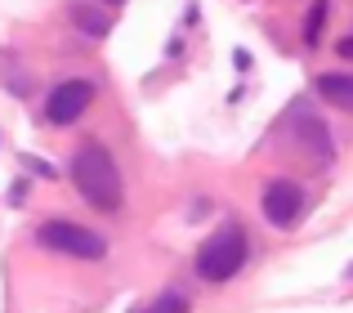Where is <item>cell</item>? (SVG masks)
I'll return each mask as SVG.
<instances>
[{
    "mask_svg": "<svg viewBox=\"0 0 353 313\" xmlns=\"http://www.w3.org/2000/svg\"><path fill=\"white\" fill-rule=\"evenodd\" d=\"M103 5H121V0H103Z\"/></svg>",
    "mask_w": 353,
    "mask_h": 313,
    "instance_id": "13",
    "label": "cell"
},
{
    "mask_svg": "<svg viewBox=\"0 0 353 313\" xmlns=\"http://www.w3.org/2000/svg\"><path fill=\"white\" fill-rule=\"evenodd\" d=\"M313 85H318V94L327 99V103H336L340 112H353V77L349 72H322Z\"/></svg>",
    "mask_w": 353,
    "mask_h": 313,
    "instance_id": "7",
    "label": "cell"
},
{
    "mask_svg": "<svg viewBox=\"0 0 353 313\" xmlns=\"http://www.w3.org/2000/svg\"><path fill=\"white\" fill-rule=\"evenodd\" d=\"M36 242L50 246V251H59V255H77V260H103L108 255L103 237L90 233V228H81V224H72V219H50V224H41Z\"/></svg>",
    "mask_w": 353,
    "mask_h": 313,
    "instance_id": "3",
    "label": "cell"
},
{
    "mask_svg": "<svg viewBox=\"0 0 353 313\" xmlns=\"http://www.w3.org/2000/svg\"><path fill=\"white\" fill-rule=\"evenodd\" d=\"M134 313H188V296L170 287V291H161L152 305H143V309H134Z\"/></svg>",
    "mask_w": 353,
    "mask_h": 313,
    "instance_id": "8",
    "label": "cell"
},
{
    "mask_svg": "<svg viewBox=\"0 0 353 313\" xmlns=\"http://www.w3.org/2000/svg\"><path fill=\"white\" fill-rule=\"evenodd\" d=\"M291 130L300 134V139L309 143L318 156H331V134H327V125H322L318 117H309V108H304V103L291 108Z\"/></svg>",
    "mask_w": 353,
    "mask_h": 313,
    "instance_id": "6",
    "label": "cell"
},
{
    "mask_svg": "<svg viewBox=\"0 0 353 313\" xmlns=\"http://www.w3.org/2000/svg\"><path fill=\"white\" fill-rule=\"evenodd\" d=\"M72 183L77 192L90 201L94 210H117L121 206V170L112 161V152L103 143H85L77 156H72Z\"/></svg>",
    "mask_w": 353,
    "mask_h": 313,
    "instance_id": "1",
    "label": "cell"
},
{
    "mask_svg": "<svg viewBox=\"0 0 353 313\" xmlns=\"http://www.w3.org/2000/svg\"><path fill=\"white\" fill-rule=\"evenodd\" d=\"M349 278H353V264H349Z\"/></svg>",
    "mask_w": 353,
    "mask_h": 313,
    "instance_id": "14",
    "label": "cell"
},
{
    "mask_svg": "<svg viewBox=\"0 0 353 313\" xmlns=\"http://www.w3.org/2000/svg\"><path fill=\"white\" fill-rule=\"evenodd\" d=\"M90 99H94V85H90V81H63V85H54L50 99H45V121L72 125L90 108Z\"/></svg>",
    "mask_w": 353,
    "mask_h": 313,
    "instance_id": "4",
    "label": "cell"
},
{
    "mask_svg": "<svg viewBox=\"0 0 353 313\" xmlns=\"http://www.w3.org/2000/svg\"><path fill=\"white\" fill-rule=\"evenodd\" d=\"M72 18H77V27H85V32H90V36H103V32H108V18H99V14H90V9H85V5H77V9H72Z\"/></svg>",
    "mask_w": 353,
    "mask_h": 313,
    "instance_id": "10",
    "label": "cell"
},
{
    "mask_svg": "<svg viewBox=\"0 0 353 313\" xmlns=\"http://www.w3.org/2000/svg\"><path fill=\"white\" fill-rule=\"evenodd\" d=\"M246 264V233L237 224H224L219 233H210L197 251V273L206 282H228Z\"/></svg>",
    "mask_w": 353,
    "mask_h": 313,
    "instance_id": "2",
    "label": "cell"
},
{
    "mask_svg": "<svg viewBox=\"0 0 353 313\" xmlns=\"http://www.w3.org/2000/svg\"><path fill=\"white\" fill-rule=\"evenodd\" d=\"M340 54H345V59H353V36H345V41H340Z\"/></svg>",
    "mask_w": 353,
    "mask_h": 313,
    "instance_id": "12",
    "label": "cell"
},
{
    "mask_svg": "<svg viewBox=\"0 0 353 313\" xmlns=\"http://www.w3.org/2000/svg\"><path fill=\"white\" fill-rule=\"evenodd\" d=\"M23 161H27V170H36L41 179H54V165H45V161H32V156H23Z\"/></svg>",
    "mask_w": 353,
    "mask_h": 313,
    "instance_id": "11",
    "label": "cell"
},
{
    "mask_svg": "<svg viewBox=\"0 0 353 313\" xmlns=\"http://www.w3.org/2000/svg\"><path fill=\"white\" fill-rule=\"evenodd\" d=\"M300 210H304V188L291 179H273L264 188V219L273 228H295L300 224Z\"/></svg>",
    "mask_w": 353,
    "mask_h": 313,
    "instance_id": "5",
    "label": "cell"
},
{
    "mask_svg": "<svg viewBox=\"0 0 353 313\" xmlns=\"http://www.w3.org/2000/svg\"><path fill=\"white\" fill-rule=\"evenodd\" d=\"M327 0H313L309 18H304V45H322V23H327Z\"/></svg>",
    "mask_w": 353,
    "mask_h": 313,
    "instance_id": "9",
    "label": "cell"
}]
</instances>
